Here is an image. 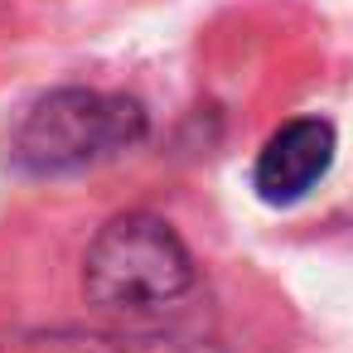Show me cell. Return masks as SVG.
<instances>
[{
    "mask_svg": "<svg viewBox=\"0 0 353 353\" xmlns=\"http://www.w3.org/2000/svg\"><path fill=\"white\" fill-rule=\"evenodd\" d=\"M194 281L184 242L170 223L131 213L97 232L88 252V295L112 310H160L179 300Z\"/></svg>",
    "mask_w": 353,
    "mask_h": 353,
    "instance_id": "1",
    "label": "cell"
},
{
    "mask_svg": "<svg viewBox=\"0 0 353 353\" xmlns=\"http://www.w3.org/2000/svg\"><path fill=\"white\" fill-rule=\"evenodd\" d=\"M141 136L136 102L102 92H54L15 131V160L25 170H78Z\"/></svg>",
    "mask_w": 353,
    "mask_h": 353,
    "instance_id": "2",
    "label": "cell"
},
{
    "mask_svg": "<svg viewBox=\"0 0 353 353\" xmlns=\"http://www.w3.org/2000/svg\"><path fill=\"white\" fill-rule=\"evenodd\" d=\"M329 160H334L329 121H314V117L290 121L266 141V150L256 160V189L266 203H290L329 170Z\"/></svg>",
    "mask_w": 353,
    "mask_h": 353,
    "instance_id": "3",
    "label": "cell"
},
{
    "mask_svg": "<svg viewBox=\"0 0 353 353\" xmlns=\"http://www.w3.org/2000/svg\"><path fill=\"white\" fill-rule=\"evenodd\" d=\"M0 353H145V343L97 339V334H49V339H6Z\"/></svg>",
    "mask_w": 353,
    "mask_h": 353,
    "instance_id": "4",
    "label": "cell"
}]
</instances>
